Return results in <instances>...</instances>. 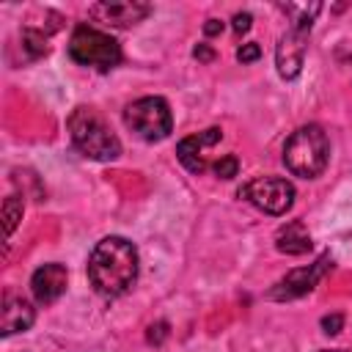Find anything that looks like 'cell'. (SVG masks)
<instances>
[{"label":"cell","instance_id":"9a60e30c","mask_svg":"<svg viewBox=\"0 0 352 352\" xmlns=\"http://www.w3.org/2000/svg\"><path fill=\"white\" fill-rule=\"evenodd\" d=\"M22 44H25V50H28L30 58H38V55L47 52V38L38 30H30V28L22 30Z\"/></svg>","mask_w":352,"mask_h":352},{"label":"cell","instance_id":"6da1fadb","mask_svg":"<svg viewBox=\"0 0 352 352\" xmlns=\"http://www.w3.org/2000/svg\"><path fill=\"white\" fill-rule=\"evenodd\" d=\"M91 286L102 297H121L138 280V248L124 236H104L88 258Z\"/></svg>","mask_w":352,"mask_h":352},{"label":"cell","instance_id":"5bb4252c","mask_svg":"<svg viewBox=\"0 0 352 352\" xmlns=\"http://www.w3.org/2000/svg\"><path fill=\"white\" fill-rule=\"evenodd\" d=\"M3 220H6V234H11L16 228V223L22 220V198L19 195H8L3 204Z\"/></svg>","mask_w":352,"mask_h":352},{"label":"cell","instance_id":"30bf717a","mask_svg":"<svg viewBox=\"0 0 352 352\" xmlns=\"http://www.w3.org/2000/svg\"><path fill=\"white\" fill-rule=\"evenodd\" d=\"M66 280H69V272L63 264H44L33 272L30 278V289H33V297L41 302V305H52L55 300H60V294L66 292Z\"/></svg>","mask_w":352,"mask_h":352},{"label":"cell","instance_id":"d6986e66","mask_svg":"<svg viewBox=\"0 0 352 352\" xmlns=\"http://www.w3.org/2000/svg\"><path fill=\"white\" fill-rule=\"evenodd\" d=\"M165 336H168V324H165V322H160V324H151V327H148V341H151V344H160Z\"/></svg>","mask_w":352,"mask_h":352},{"label":"cell","instance_id":"9c48e42d","mask_svg":"<svg viewBox=\"0 0 352 352\" xmlns=\"http://www.w3.org/2000/svg\"><path fill=\"white\" fill-rule=\"evenodd\" d=\"M88 14L104 25H113V28H129V25H138L143 22L148 14H151V6L148 3H138V0H121V3H96L88 8Z\"/></svg>","mask_w":352,"mask_h":352},{"label":"cell","instance_id":"4fadbf2b","mask_svg":"<svg viewBox=\"0 0 352 352\" xmlns=\"http://www.w3.org/2000/svg\"><path fill=\"white\" fill-rule=\"evenodd\" d=\"M275 248H278L280 253H286V256H302V253L311 250V236H308V231L302 228V223L294 220V223H289V226H283V228L278 231Z\"/></svg>","mask_w":352,"mask_h":352},{"label":"cell","instance_id":"44dd1931","mask_svg":"<svg viewBox=\"0 0 352 352\" xmlns=\"http://www.w3.org/2000/svg\"><path fill=\"white\" fill-rule=\"evenodd\" d=\"M204 33H206V36H217V33H223V22H220V19H209V22L204 25Z\"/></svg>","mask_w":352,"mask_h":352},{"label":"cell","instance_id":"603a6c76","mask_svg":"<svg viewBox=\"0 0 352 352\" xmlns=\"http://www.w3.org/2000/svg\"><path fill=\"white\" fill-rule=\"evenodd\" d=\"M319 352H352V349H319Z\"/></svg>","mask_w":352,"mask_h":352},{"label":"cell","instance_id":"e0dca14e","mask_svg":"<svg viewBox=\"0 0 352 352\" xmlns=\"http://www.w3.org/2000/svg\"><path fill=\"white\" fill-rule=\"evenodd\" d=\"M258 55H261V47L258 44H242L236 50V60L239 63H253V60H258Z\"/></svg>","mask_w":352,"mask_h":352},{"label":"cell","instance_id":"52a82bcc","mask_svg":"<svg viewBox=\"0 0 352 352\" xmlns=\"http://www.w3.org/2000/svg\"><path fill=\"white\" fill-rule=\"evenodd\" d=\"M239 198L250 201L256 209L267 212V214H286L294 204V187L286 179L278 176H264V179H253L245 187H239L236 192Z\"/></svg>","mask_w":352,"mask_h":352},{"label":"cell","instance_id":"3957f363","mask_svg":"<svg viewBox=\"0 0 352 352\" xmlns=\"http://www.w3.org/2000/svg\"><path fill=\"white\" fill-rule=\"evenodd\" d=\"M330 160V140L322 126L308 124L289 135L283 146V165L300 179H316Z\"/></svg>","mask_w":352,"mask_h":352},{"label":"cell","instance_id":"ba28073f","mask_svg":"<svg viewBox=\"0 0 352 352\" xmlns=\"http://www.w3.org/2000/svg\"><path fill=\"white\" fill-rule=\"evenodd\" d=\"M327 267H330V258L322 256L319 261H314V264H308V267L292 270L286 278H280V280L275 283V289L270 292V297H272V300H294V297L308 294V292L322 280V275L327 272Z\"/></svg>","mask_w":352,"mask_h":352},{"label":"cell","instance_id":"ac0fdd59","mask_svg":"<svg viewBox=\"0 0 352 352\" xmlns=\"http://www.w3.org/2000/svg\"><path fill=\"white\" fill-rule=\"evenodd\" d=\"M341 324H344V319H341L338 314H333V316H324V319H322V330H324L327 336H336V333L341 330Z\"/></svg>","mask_w":352,"mask_h":352},{"label":"cell","instance_id":"5b68a950","mask_svg":"<svg viewBox=\"0 0 352 352\" xmlns=\"http://www.w3.org/2000/svg\"><path fill=\"white\" fill-rule=\"evenodd\" d=\"M69 58L80 66L107 72L121 63V47L110 33H102L88 25H77L69 38Z\"/></svg>","mask_w":352,"mask_h":352},{"label":"cell","instance_id":"7c38bea8","mask_svg":"<svg viewBox=\"0 0 352 352\" xmlns=\"http://www.w3.org/2000/svg\"><path fill=\"white\" fill-rule=\"evenodd\" d=\"M33 319H36V311L30 308L28 300H22V297H6L3 316H0V333L3 336L25 333V330H30Z\"/></svg>","mask_w":352,"mask_h":352},{"label":"cell","instance_id":"8992f818","mask_svg":"<svg viewBox=\"0 0 352 352\" xmlns=\"http://www.w3.org/2000/svg\"><path fill=\"white\" fill-rule=\"evenodd\" d=\"M124 124L146 143L165 140L173 129L170 107L162 96H143L124 110Z\"/></svg>","mask_w":352,"mask_h":352},{"label":"cell","instance_id":"7a4b0ae2","mask_svg":"<svg viewBox=\"0 0 352 352\" xmlns=\"http://www.w3.org/2000/svg\"><path fill=\"white\" fill-rule=\"evenodd\" d=\"M286 14H292V25L286 28V33L278 41L275 50V66L278 74L283 80H294L302 72V60H305V50H308V33L314 25V16L322 11L319 3L314 6H280Z\"/></svg>","mask_w":352,"mask_h":352},{"label":"cell","instance_id":"8fae6325","mask_svg":"<svg viewBox=\"0 0 352 352\" xmlns=\"http://www.w3.org/2000/svg\"><path fill=\"white\" fill-rule=\"evenodd\" d=\"M217 140H220V129L212 126V129H204V132H198V135L184 138V140L179 143L176 154H179L182 165H184L190 173H204V170H206V160L201 157V148H204V146H212V143H217Z\"/></svg>","mask_w":352,"mask_h":352},{"label":"cell","instance_id":"ffe728a7","mask_svg":"<svg viewBox=\"0 0 352 352\" xmlns=\"http://www.w3.org/2000/svg\"><path fill=\"white\" fill-rule=\"evenodd\" d=\"M250 22H253V16H250L248 11H245V14H236V16H234V30H236V33H248V30H250Z\"/></svg>","mask_w":352,"mask_h":352},{"label":"cell","instance_id":"7402d4cb","mask_svg":"<svg viewBox=\"0 0 352 352\" xmlns=\"http://www.w3.org/2000/svg\"><path fill=\"white\" fill-rule=\"evenodd\" d=\"M192 55H195L198 60H212V58H214V52H212L206 44H198V47L192 50Z\"/></svg>","mask_w":352,"mask_h":352},{"label":"cell","instance_id":"277c9868","mask_svg":"<svg viewBox=\"0 0 352 352\" xmlns=\"http://www.w3.org/2000/svg\"><path fill=\"white\" fill-rule=\"evenodd\" d=\"M69 135H72V143L91 160L110 162L121 154L118 138L104 126V121L91 107H77L69 116Z\"/></svg>","mask_w":352,"mask_h":352},{"label":"cell","instance_id":"2e32d148","mask_svg":"<svg viewBox=\"0 0 352 352\" xmlns=\"http://www.w3.org/2000/svg\"><path fill=\"white\" fill-rule=\"evenodd\" d=\"M236 170H239V160H236L234 154H226V157H220V160L214 162V173H217L220 179H234Z\"/></svg>","mask_w":352,"mask_h":352}]
</instances>
